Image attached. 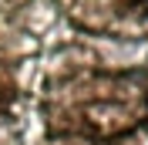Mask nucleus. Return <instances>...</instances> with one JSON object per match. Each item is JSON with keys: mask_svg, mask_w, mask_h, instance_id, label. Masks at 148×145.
I'll list each match as a JSON object with an SVG mask.
<instances>
[{"mask_svg": "<svg viewBox=\"0 0 148 145\" xmlns=\"http://www.w3.org/2000/svg\"><path fill=\"white\" fill-rule=\"evenodd\" d=\"M145 3H148V0H145Z\"/></svg>", "mask_w": 148, "mask_h": 145, "instance_id": "obj_1", "label": "nucleus"}, {"mask_svg": "<svg viewBox=\"0 0 148 145\" xmlns=\"http://www.w3.org/2000/svg\"><path fill=\"white\" fill-rule=\"evenodd\" d=\"M145 101H148V98H145Z\"/></svg>", "mask_w": 148, "mask_h": 145, "instance_id": "obj_2", "label": "nucleus"}]
</instances>
